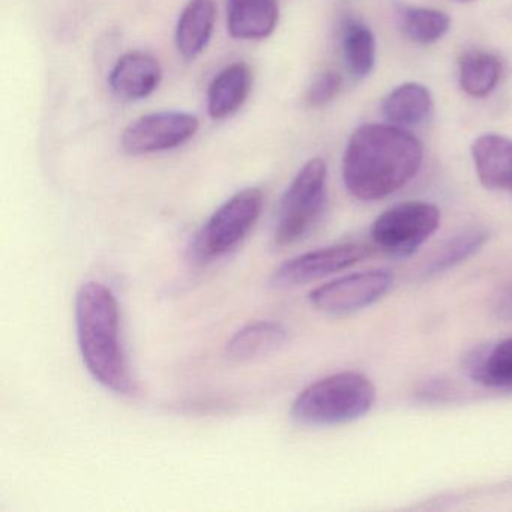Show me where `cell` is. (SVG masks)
<instances>
[{"label": "cell", "instance_id": "1", "mask_svg": "<svg viewBox=\"0 0 512 512\" xmlns=\"http://www.w3.org/2000/svg\"><path fill=\"white\" fill-rule=\"evenodd\" d=\"M421 142L395 125L367 124L350 137L343 158L347 191L364 202L385 199L409 184L422 166Z\"/></svg>", "mask_w": 512, "mask_h": 512}, {"label": "cell", "instance_id": "2", "mask_svg": "<svg viewBox=\"0 0 512 512\" xmlns=\"http://www.w3.org/2000/svg\"><path fill=\"white\" fill-rule=\"evenodd\" d=\"M77 343L89 374L116 394H131L133 379L121 341L119 304L112 290L89 281L74 302Z\"/></svg>", "mask_w": 512, "mask_h": 512}, {"label": "cell", "instance_id": "3", "mask_svg": "<svg viewBox=\"0 0 512 512\" xmlns=\"http://www.w3.org/2000/svg\"><path fill=\"white\" fill-rule=\"evenodd\" d=\"M374 401L376 388L367 376L343 371L307 386L293 401L292 416L308 427H331L367 415Z\"/></svg>", "mask_w": 512, "mask_h": 512}, {"label": "cell", "instance_id": "4", "mask_svg": "<svg viewBox=\"0 0 512 512\" xmlns=\"http://www.w3.org/2000/svg\"><path fill=\"white\" fill-rule=\"evenodd\" d=\"M328 167L313 158L299 170L278 206L274 242L287 247L304 239L322 217L326 203Z\"/></svg>", "mask_w": 512, "mask_h": 512}, {"label": "cell", "instance_id": "5", "mask_svg": "<svg viewBox=\"0 0 512 512\" xmlns=\"http://www.w3.org/2000/svg\"><path fill=\"white\" fill-rule=\"evenodd\" d=\"M263 200L259 188H245L233 194L197 232L191 247L194 259L208 262L235 250L259 220Z\"/></svg>", "mask_w": 512, "mask_h": 512}, {"label": "cell", "instance_id": "6", "mask_svg": "<svg viewBox=\"0 0 512 512\" xmlns=\"http://www.w3.org/2000/svg\"><path fill=\"white\" fill-rule=\"evenodd\" d=\"M440 226V211L427 202H404L376 218L371 239L377 248L394 257L413 256Z\"/></svg>", "mask_w": 512, "mask_h": 512}, {"label": "cell", "instance_id": "7", "mask_svg": "<svg viewBox=\"0 0 512 512\" xmlns=\"http://www.w3.org/2000/svg\"><path fill=\"white\" fill-rule=\"evenodd\" d=\"M394 284V275L383 269L344 275L311 290L308 299L320 313L346 316L364 310L386 295Z\"/></svg>", "mask_w": 512, "mask_h": 512}, {"label": "cell", "instance_id": "8", "mask_svg": "<svg viewBox=\"0 0 512 512\" xmlns=\"http://www.w3.org/2000/svg\"><path fill=\"white\" fill-rule=\"evenodd\" d=\"M199 127V119L191 113H149L125 128L121 146L130 155L172 151L190 142Z\"/></svg>", "mask_w": 512, "mask_h": 512}, {"label": "cell", "instance_id": "9", "mask_svg": "<svg viewBox=\"0 0 512 512\" xmlns=\"http://www.w3.org/2000/svg\"><path fill=\"white\" fill-rule=\"evenodd\" d=\"M370 254L367 247L358 244H340L320 248L287 260L275 269L271 286L275 289H293L311 281L322 280L335 272L344 271L364 260Z\"/></svg>", "mask_w": 512, "mask_h": 512}, {"label": "cell", "instance_id": "10", "mask_svg": "<svg viewBox=\"0 0 512 512\" xmlns=\"http://www.w3.org/2000/svg\"><path fill=\"white\" fill-rule=\"evenodd\" d=\"M163 80V68L149 53H125L109 77L110 89L125 101H139L151 97Z\"/></svg>", "mask_w": 512, "mask_h": 512}, {"label": "cell", "instance_id": "11", "mask_svg": "<svg viewBox=\"0 0 512 512\" xmlns=\"http://www.w3.org/2000/svg\"><path fill=\"white\" fill-rule=\"evenodd\" d=\"M479 182L488 190L512 193V140L500 134H484L472 145Z\"/></svg>", "mask_w": 512, "mask_h": 512}, {"label": "cell", "instance_id": "12", "mask_svg": "<svg viewBox=\"0 0 512 512\" xmlns=\"http://www.w3.org/2000/svg\"><path fill=\"white\" fill-rule=\"evenodd\" d=\"M277 0H227V28L235 40L259 41L277 29Z\"/></svg>", "mask_w": 512, "mask_h": 512}, {"label": "cell", "instance_id": "13", "mask_svg": "<svg viewBox=\"0 0 512 512\" xmlns=\"http://www.w3.org/2000/svg\"><path fill=\"white\" fill-rule=\"evenodd\" d=\"M253 74L244 62L229 65L217 74L208 89V115L214 121H223L235 115L251 92Z\"/></svg>", "mask_w": 512, "mask_h": 512}, {"label": "cell", "instance_id": "14", "mask_svg": "<svg viewBox=\"0 0 512 512\" xmlns=\"http://www.w3.org/2000/svg\"><path fill=\"white\" fill-rule=\"evenodd\" d=\"M215 20H217L215 0L188 2L176 26V47L182 58L194 61L205 52L214 32Z\"/></svg>", "mask_w": 512, "mask_h": 512}, {"label": "cell", "instance_id": "15", "mask_svg": "<svg viewBox=\"0 0 512 512\" xmlns=\"http://www.w3.org/2000/svg\"><path fill=\"white\" fill-rule=\"evenodd\" d=\"M287 331L281 323L259 320L239 329L226 346L227 358L245 362L262 358L283 346Z\"/></svg>", "mask_w": 512, "mask_h": 512}, {"label": "cell", "instance_id": "16", "mask_svg": "<svg viewBox=\"0 0 512 512\" xmlns=\"http://www.w3.org/2000/svg\"><path fill=\"white\" fill-rule=\"evenodd\" d=\"M433 112L430 91L419 83H404L382 101L386 121L395 127L409 128L422 124Z\"/></svg>", "mask_w": 512, "mask_h": 512}, {"label": "cell", "instance_id": "17", "mask_svg": "<svg viewBox=\"0 0 512 512\" xmlns=\"http://www.w3.org/2000/svg\"><path fill=\"white\" fill-rule=\"evenodd\" d=\"M467 371L473 382L487 388H512V337L476 350Z\"/></svg>", "mask_w": 512, "mask_h": 512}, {"label": "cell", "instance_id": "18", "mask_svg": "<svg viewBox=\"0 0 512 512\" xmlns=\"http://www.w3.org/2000/svg\"><path fill=\"white\" fill-rule=\"evenodd\" d=\"M460 86L469 97L484 98L496 89L502 74V64L491 53L470 50L458 62Z\"/></svg>", "mask_w": 512, "mask_h": 512}, {"label": "cell", "instance_id": "19", "mask_svg": "<svg viewBox=\"0 0 512 512\" xmlns=\"http://www.w3.org/2000/svg\"><path fill=\"white\" fill-rule=\"evenodd\" d=\"M341 41L350 74L359 80L370 76L376 64V38L371 29L359 20H346Z\"/></svg>", "mask_w": 512, "mask_h": 512}, {"label": "cell", "instance_id": "20", "mask_svg": "<svg viewBox=\"0 0 512 512\" xmlns=\"http://www.w3.org/2000/svg\"><path fill=\"white\" fill-rule=\"evenodd\" d=\"M403 34L413 43H436L449 31L451 20L443 11L431 8L403 7L400 11Z\"/></svg>", "mask_w": 512, "mask_h": 512}, {"label": "cell", "instance_id": "21", "mask_svg": "<svg viewBox=\"0 0 512 512\" xmlns=\"http://www.w3.org/2000/svg\"><path fill=\"white\" fill-rule=\"evenodd\" d=\"M487 239L488 233L482 229H469L458 233L454 238L449 239L443 245L442 250L431 260L430 265L425 269V275L434 277V275H440L455 268L464 260L472 257L473 254L478 253Z\"/></svg>", "mask_w": 512, "mask_h": 512}, {"label": "cell", "instance_id": "22", "mask_svg": "<svg viewBox=\"0 0 512 512\" xmlns=\"http://www.w3.org/2000/svg\"><path fill=\"white\" fill-rule=\"evenodd\" d=\"M341 85H343V80L335 71L319 74L308 88L307 97H305L308 106L319 109V107L331 103L340 94Z\"/></svg>", "mask_w": 512, "mask_h": 512}, {"label": "cell", "instance_id": "23", "mask_svg": "<svg viewBox=\"0 0 512 512\" xmlns=\"http://www.w3.org/2000/svg\"><path fill=\"white\" fill-rule=\"evenodd\" d=\"M494 311L500 319L512 320V283L497 296L496 302H494Z\"/></svg>", "mask_w": 512, "mask_h": 512}, {"label": "cell", "instance_id": "24", "mask_svg": "<svg viewBox=\"0 0 512 512\" xmlns=\"http://www.w3.org/2000/svg\"><path fill=\"white\" fill-rule=\"evenodd\" d=\"M460 2H469V0H460Z\"/></svg>", "mask_w": 512, "mask_h": 512}]
</instances>
